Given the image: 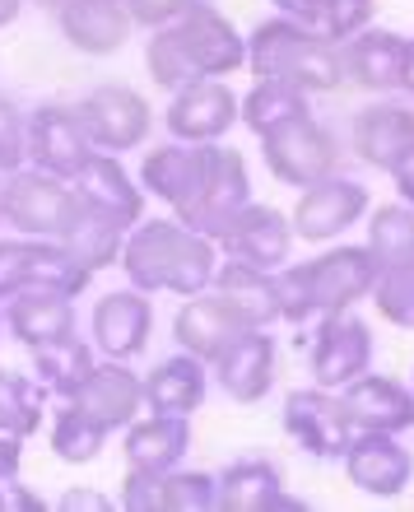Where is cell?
Returning <instances> with one entry per match:
<instances>
[{"mask_svg":"<svg viewBox=\"0 0 414 512\" xmlns=\"http://www.w3.org/2000/svg\"><path fill=\"white\" fill-rule=\"evenodd\" d=\"M145 66L154 84L177 94L196 80H219V75H233L238 66H247V38H238V28L205 0L173 24L154 28Z\"/></svg>","mask_w":414,"mask_h":512,"instance_id":"obj_1","label":"cell"},{"mask_svg":"<svg viewBox=\"0 0 414 512\" xmlns=\"http://www.w3.org/2000/svg\"><path fill=\"white\" fill-rule=\"evenodd\" d=\"M121 270L145 294H205L219 270V243L187 229L182 219H149L126 233Z\"/></svg>","mask_w":414,"mask_h":512,"instance_id":"obj_2","label":"cell"},{"mask_svg":"<svg viewBox=\"0 0 414 512\" xmlns=\"http://www.w3.org/2000/svg\"><path fill=\"white\" fill-rule=\"evenodd\" d=\"M247 66L256 80H280L298 94H331L345 84V56L340 42L321 38L317 28L294 19H266L247 38Z\"/></svg>","mask_w":414,"mask_h":512,"instance_id":"obj_3","label":"cell"},{"mask_svg":"<svg viewBox=\"0 0 414 512\" xmlns=\"http://www.w3.org/2000/svg\"><path fill=\"white\" fill-rule=\"evenodd\" d=\"M0 205L5 224H14L24 238H61L80 210V187L42 168H14L0 177Z\"/></svg>","mask_w":414,"mask_h":512,"instance_id":"obj_4","label":"cell"},{"mask_svg":"<svg viewBox=\"0 0 414 512\" xmlns=\"http://www.w3.org/2000/svg\"><path fill=\"white\" fill-rule=\"evenodd\" d=\"M247 201H252V177H247L242 154L238 149H224V145H205L201 187L191 191V201L177 210V219H182L187 229L205 233V238H219L224 224L238 215Z\"/></svg>","mask_w":414,"mask_h":512,"instance_id":"obj_5","label":"cell"},{"mask_svg":"<svg viewBox=\"0 0 414 512\" xmlns=\"http://www.w3.org/2000/svg\"><path fill=\"white\" fill-rule=\"evenodd\" d=\"M261 154H266V168L280 177L284 187H312V182H321V177H331L340 168L335 135L312 112L261 135Z\"/></svg>","mask_w":414,"mask_h":512,"instance_id":"obj_6","label":"cell"},{"mask_svg":"<svg viewBox=\"0 0 414 512\" xmlns=\"http://www.w3.org/2000/svg\"><path fill=\"white\" fill-rule=\"evenodd\" d=\"M84 135L94 140V149L117 154V149H135L149 135V103L126 84H98L75 103Z\"/></svg>","mask_w":414,"mask_h":512,"instance_id":"obj_7","label":"cell"},{"mask_svg":"<svg viewBox=\"0 0 414 512\" xmlns=\"http://www.w3.org/2000/svg\"><path fill=\"white\" fill-rule=\"evenodd\" d=\"M94 154L98 149H94V140L84 135L75 108L42 103V108L28 112V159H33V168L75 182V177L84 173V163L94 159Z\"/></svg>","mask_w":414,"mask_h":512,"instance_id":"obj_8","label":"cell"},{"mask_svg":"<svg viewBox=\"0 0 414 512\" xmlns=\"http://www.w3.org/2000/svg\"><path fill=\"white\" fill-rule=\"evenodd\" d=\"M294 219H284L280 210H270V205H256L247 201L238 215L224 224V233L214 238L219 252L228 261H247V266H261V270H280L294 252Z\"/></svg>","mask_w":414,"mask_h":512,"instance_id":"obj_9","label":"cell"},{"mask_svg":"<svg viewBox=\"0 0 414 512\" xmlns=\"http://www.w3.org/2000/svg\"><path fill=\"white\" fill-rule=\"evenodd\" d=\"M303 270H308L317 317L349 312L354 303L373 298L377 275H382L368 247H331V252H321L317 261H303Z\"/></svg>","mask_w":414,"mask_h":512,"instance_id":"obj_10","label":"cell"},{"mask_svg":"<svg viewBox=\"0 0 414 512\" xmlns=\"http://www.w3.org/2000/svg\"><path fill=\"white\" fill-rule=\"evenodd\" d=\"M284 433L321 461L345 457L349 438H354L345 410H340V396L326 387H298L284 396Z\"/></svg>","mask_w":414,"mask_h":512,"instance_id":"obj_11","label":"cell"},{"mask_svg":"<svg viewBox=\"0 0 414 512\" xmlns=\"http://www.w3.org/2000/svg\"><path fill=\"white\" fill-rule=\"evenodd\" d=\"M242 98L228 89L224 80H196L173 94L168 108V135L182 145H214L238 126Z\"/></svg>","mask_w":414,"mask_h":512,"instance_id":"obj_12","label":"cell"},{"mask_svg":"<svg viewBox=\"0 0 414 512\" xmlns=\"http://www.w3.org/2000/svg\"><path fill=\"white\" fill-rule=\"evenodd\" d=\"M363 210H368V187L354 182V177H321L312 187H303L294 205V233L298 238H308V243H326L335 233H345L349 224H359Z\"/></svg>","mask_w":414,"mask_h":512,"instance_id":"obj_13","label":"cell"},{"mask_svg":"<svg viewBox=\"0 0 414 512\" xmlns=\"http://www.w3.org/2000/svg\"><path fill=\"white\" fill-rule=\"evenodd\" d=\"M368 364H373V331L349 312L321 317V331L312 340V378H317V387L340 391L345 382L363 378Z\"/></svg>","mask_w":414,"mask_h":512,"instance_id":"obj_14","label":"cell"},{"mask_svg":"<svg viewBox=\"0 0 414 512\" xmlns=\"http://www.w3.org/2000/svg\"><path fill=\"white\" fill-rule=\"evenodd\" d=\"M247 331H252V322H247L219 289H214V294L210 289H205V294H191L173 322L177 345L187 354H196L201 364H214V359H219L233 340L247 336Z\"/></svg>","mask_w":414,"mask_h":512,"instance_id":"obj_15","label":"cell"},{"mask_svg":"<svg viewBox=\"0 0 414 512\" xmlns=\"http://www.w3.org/2000/svg\"><path fill=\"white\" fill-rule=\"evenodd\" d=\"M335 396H340V410H345L354 433H405V429H414V391L401 387L396 378L363 373V378L345 382Z\"/></svg>","mask_w":414,"mask_h":512,"instance_id":"obj_16","label":"cell"},{"mask_svg":"<svg viewBox=\"0 0 414 512\" xmlns=\"http://www.w3.org/2000/svg\"><path fill=\"white\" fill-rule=\"evenodd\" d=\"M340 461H345L349 485H359L363 494H377V499H396L414 480V457L410 447L396 443V433H354Z\"/></svg>","mask_w":414,"mask_h":512,"instance_id":"obj_17","label":"cell"},{"mask_svg":"<svg viewBox=\"0 0 414 512\" xmlns=\"http://www.w3.org/2000/svg\"><path fill=\"white\" fill-rule=\"evenodd\" d=\"M94 350L107 359H135V354L149 345V331H154V308H149L145 289H112V294L98 298L94 308Z\"/></svg>","mask_w":414,"mask_h":512,"instance_id":"obj_18","label":"cell"},{"mask_svg":"<svg viewBox=\"0 0 414 512\" xmlns=\"http://www.w3.org/2000/svg\"><path fill=\"white\" fill-rule=\"evenodd\" d=\"M214 382L228 401L256 405L266 401L275 387V340L266 336V326H252L242 340H233L219 359H214Z\"/></svg>","mask_w":414,"mask_h":512,"instance_id":"obj_19","label":"cell"},{"mask_svg":"<svg viewBox=\"0 0 414 512\" xmlns=\"http://www.w3.org/2000/svg\"><path fill=\"white\" fill-rule=\"evenodd\" d=\"M70 401L107 433L126 429V424H135V410L145 405V378H135L126 359H107V364H94V373L84 378V387Z\"/></svg>","mask_w":414,"mask_h":512,"instance_id":"obj_20","label":"cell"},{"mask_svg":"<svg viewBox=\"0 0 414 512\" xmlns=\"http://www.w3.org/2000/svg\"><path fill=\"white\" fill-rule=\"evenodd\" d=\"M56 19H61L66 42L84 56H112L117 47H126L135 28L126 14V0H70Z\"/></svg>","mask_w":414,"mask_h":512,"instance_id":"obj_21","label":"cell"},{"mask_svg":"<svg viewBox=\"0 0 414 512\" xmlns=\"http://www.w3.org/2000/svg\"><path fill=\"white\" fill-rule=\"evenodd\" d=\"M414 145V108L405 103H373L354 122V154L377 173H391V163Z\"/></svg>","mask_w":414,"mask_h":512,"instance_id":"obj_22","label":"cell"},{"mask_svg":"<svg viewBox=\"0 0 414 512\" xmlns=\"http://www.w3.org/2000/svg\"><path fill=\"white\" fill-rule=\"evenodd\" d=\"M219 508L233 512H275V508H298L289 499L284 475L275 471V461L266 457H242L219 471Z\"/></svg>","mask_w":414,"mask_h":512,"instance_id":"obj_23","label":"cell"},{"mask_svg":"<svg viewBox=\"0 0 414 512\" xmlns=\"http://www.w3.org/2000/svg\"><path fill=\"white\" fill-rule=\"evenodd\" d=\"M126 466L135 471H177L191 447V415H149L126 424Z\"/></svg>","mask_w":414,"mask_h":512,"instance_id":"obj_24","label":"cell"},{"mask_svg":"<svg viewBox=\"0 0 414 512\" xmlns=\"http://www.w3.org/2000/svg\"><path fill=\"white\" fill-rule=\"evenodd\" d=\"M5 326H10V336H19V345H28V350H33V345H47V340H61L75 331V298L24 284V289L10 298V308H5Z\"/></svg>","mask_w":414,"mask_h":512,"instance_id":"obj_25","label":"cell"},{"mask_svg":"<svg viewBox=\"0 0 414 512\" xmlns=\"http://www.w3.org/2000/svg\"><path fill=\"white\" fill-rule=\"evenodd\" d=\"M345 56V80L363 84V89H401V61H405V38L387 33V28H363L349 42H340Z\"/></svg>","mask_w":414,"mask_h":512,"instance_id":"obj_26","label":"cell"},{"mask_svg":"<svg viewBox=\"0 0 414 512\" xmlns=\"http://www.w3.org/2000/svg\"><path fill=\"white\" fill-rule=\"evenodd\" d=\"M210 289H219L252 326H270L284 317L280 270H261V266H247V261H224V266L214 270Z\"/></svg>","mask_w":414,"mask_h":512,"instance_id":"obj_27","label":"cell"},{"mask_svg":"<svg viewBox=\"0 0 414 512\" xmlns=\"http://www.w3.org/2000/svg\"><path fill=\"white\" fill-rule=\"evenodd\" d=\"M210 364H201L196 354H168L163 364H154V373L145 378V405L154 415H191L201 410L205 391H210Z\"/></svg>","mask_w":414,"mask_h":512,"instance_id":"obj_28","label":"cell"},{"mask_svg":"<svg viewBox=\"0 0 414 512\" xmlns=\"http://www.w3.org/2000/svg\"><path fill=\"white\" fill-rule=\"evenodd\" d=\"M126 233H131L126 219L112 215V210H103V205H94L89 196H80V210H75V219H70V229L61 233V243L80 256V266L103 270V266H112V261H121Z\"/></svg>","mask_w":414,"mask_h":512,"instance_id":"obj_29","label":"cell"},{"mask_svg":"<svg viewBox=\"0 0 414 512\" xmlns=\"http://www.w3.org/2000/svg\"><path fill=\"white\" fill-rule=\"evenodd\" d=\"M205 173V145H182V140H168L163 149H154L140 168V187H149V196L168 201L173 210L191 201V191L201 187Z\"/></svg>","mask_w":414,"mask_h":512,"instance_id":"obj_30","label":"cell"},{"mask_svg":"<svg viewBox=\"0 0 414 512\" xmlns=\"http://www.w3.org/2000/svg\"><path fill=\"white\" fill-rule=\"evenodd\" d=\"M75 187H80V196H89L94 205L121 215L131 229L140 224V215H145V191L135 187V177L117 163V154H103V149H98L94 159L84 163V173L75 177Z\"/></svg>","mask_w":414,"mask_h":512,"instance_id":"obj_31","label":"cell"},{"mask_svg":"<svg viewBox=\"0 0 414 512\" xmlns=\"http://www.w3.org/2000/svg\"><path fill=\"white\" fill-rule=\"evenodd\" d=\"M94 340H80L75 331L61 340H47V345H33V373L47 391H56L61 401H70L75 391L84 387V378L94 373Z\"/></svg>","mask_w":414,"mask_h":512,"instance_id":"obj_32","label":"cell"},{"mask_svg":"<svg viewBox=\"0 0 414 512\" xmlns=\"http://www.w3.org/2000/svg\"><path fill=\"white\" fill-rule=\"evenodd\" d=\"M94 280V270L80 266V256L70 252L61 238H28V284L52 289V294L80 298Z\"/></svg>","mask_w":414,"mask_h":512,"instance_id":"obj_33","label":"cell"},{"mask_svg":"<svg viewBox=\"0 0 414 512\" xmlns=\"http://www.w3.org/2000/svg\"><path fill=\"white\" fill-rule=\"evenodd\" d=\"M368 252L377 270H396L414 261V205H382L368 224Z\"/></svg>","mask_w":414,"mask_h":512,"instance_id":"obj_34","label":"cell"},{"mask_svg":"<svg viewBox=\"0 0 414 512\" xmlns=\"http://www.w3.org/2000/svg\"><path fill=\"white\" fill-rule=\"evenodd\" d=\"M303 112H312L308 94H298V89H289V84H280V80H256L252 94L242 98L238 122H247V131L266 135V131H275V126L303 117Z\"/></svg>","mask_w":414,"mask_h":512,"instance_id":"obj_35","label":"cell"},{"mask_svg":"<svg viewBox=\"0 0 414 512\" xmlns=\"http://www.w3.org/2000/svg\"><path fill=\"white\" fill-rule=\"evenodd\" d=\"M42 405H47V387L42 382H28L24 373L0 368V433L33 438L42 424Z\"/></svg>","mask_w":414,"mask_h":512,"instance_id":"obj_36","label":"cell"},{"mask_svg":"<svg viewBox=\"0 0 414 512\" xmlns=\"http://www.w3.org/2000/svg\"><path fill=\"white\" fill-rule=\"evenodd\" d=\"M107 443V429L94 424V419L84 415L75 401H66V410H56V424H52V452L70 466H84V461H94Z\"/></svg>","mask_w":414,"mask_h":512,"instance_id":"obj_37","label":"cell"},{"mask_svg":"<svg viewBox=\"0 0 414 512\" xmlns=\"http://www.w3.org/2000/svg\"><path fill=\"white\" fill-rule=\"evenodd\" d=\"M373 303L387 322L414 331V261L410 266H396V270H382V275H377Z\"/></svg>","mask_w":414,"mask_h":512,"instance_id":"obj_38","label":"cell"},{"mask_svg":"<svg viewBox=\"0 0 414 512\" xmlns=\"http://www.w3.org/2000/svg\"><path fill=\"white\" fill-rule=\"evenodd\" d=\"M373 14H377V0H321L312 28L331 42H349L354 33H363L373 24Z\"/></svg>","mask_w":414,"mask_h":512,"instance_id":"obj_39","label":"cell"},{"mask_svg":"<svg viewBox=\"0 0 414 512\" xmlns=\"http://www.w3.org/2000/svg\"><path fill=\"white\" fill-rule=\"evenodd\" d=\"M219 508V475L168 471V512H210Z\"/></svg>","mask_w":414,"mask_h":512,"instance_id":"obj_40","label":"cell"},{"mask_svg":"<svg viewBox=\"0 0 414 512\" xmlns=\"http://www.w3.org/2000/svg\"><path fill=\"white\" fill-rule=\"evenodd\" d=\"M121 508L126 512H168V471H126L121 485Z\"/></svg>","mask_w":414,"mask_h":512,"instance_id":"obj_41","label":"cell"},{"mask_svg":"<svg viewBox=\"0 0 414 512\" xmlns=\"http://www.w3.org/2000/svg\"><path fill=\"white\" fill-rule=\"evenodd\" d=\"M280 298H284V322L303 326L317 317V303H312V284H308L303 261H298V266H280Z\"/></svg>","mask_w":414,"mask_h":512,"instance_id":"obj_42","label":"cell"},{"mask_svg":"<svg viewBox=\"0 0 414 512\" xmlns=\"http://www.w3.org/2000/svg\"><path fill=\"white\" fill-rule=\"evenodd\" d=\"M24 154H28V122L19 117L10 98H0V177L24 168Z\"/></svg>","mask_w":414,"mask_h":512,"instance_id":"obj_43","label":"cell"},{"mask_svg":"<svg viewBox=\"0 0 414 512\" xmlns=\"http://www.w3.org/2000/svg\"><path fill=\"white\" fill-rule=\"evenodd\" d=\"M196 5H205V0H126V14L140 28H163L173 19H182L187 10H196Z\"/></svg>","mask_w":414,"mask_h":512,"instance_id":"obj_44","label":"cell"},{"mask_svg":"<svg viewBox=\"0 0 414 512\" xmlns=\"http://www.w3.org/2000/svg\"><path fill=\"white\" fill-rule=\"evenodd\" d=\"M28 284V238H0V298H14Z\"/></svg>","mask_w":414,"mask_h":512,"instance_id":"obj_45","label":"cell"},{"mask_svg":"<svg viewBox=\"0 0 414 512\" xmlns=\"http://www.w3.org/2000/svg\"><path fill=\"white\" fill-rule=\"evenodd\" d=\"M19 471H24V438L0 433V485H14Z\"/></svg>","mask_w":414,"mask_h":512,"instance_id":"obj_46","label":"cell"},{"mask_svg":"<svg viewBox=\"0 0 414 512\" xmlns=\"http://www.w3.org/2000/svg\"><path fill=\"white\" fill-rule=\"evenodd\" d=\"M391 177H396V191H401V201L414 205V145L405 149L396 163H391Z\"/></svg>","mask_w":414,"mask_h":512,"instance_id":"obj_47","label":"cell"},{"mask_svg":"<svg viewBox=\"0 0 414 512\" xmlns=\"http://www.w3.org/2000/svg\"><path fill=\"white\" fill-rule=\"evenodd\" d=\"M317 5L321 0H275V10L284 14V19H294V24H317Z\"/></svg>","mask_w":414,"mask_h":512,"instance_id":"obj_48","label":"cell"},{"mask_svg":"<svg viewBox=\"0 0 414 512\" xmlns=\"http://www.w3.org/2000/svg\"><path fill=\"white\" fill-rule=\"evenodd\" d=\"M56 508H84V512H107V499L103 494H94V489H70V494H61V503Z\"/></svg>","mask_w":414,"mask_h":512,"instance_id":"obj_49","label":"cell"},{"mask_svg":"<svg viewBox=\"0 0 414 512\" xmlns=\"http://www.w3.org/2000/svg\"><path fill=\"white\" fill-rule=\"evenodd\" d=\"M10 508H19V512H38V508H47V499H38V494H33V489H24L19 485V480H14V494H10Z\"/></svg>","mask_w":414,"mask_h":512,"instance_id":"obj_50","label":"cell"},{"mask_svg":"<svg viewBox=\"0 0 414 512\" xmlns=\"http://www.w3.org/2000/svg\"><path fill=\"white\" fill-rule=\"evenodd\" d=\"M401 89L414 94V38H405V61H401Z\"/></svg>","mask_w":414,"mask_h":512,"instance_id":"obj_51","label":"cell"},{"mask_svg":"<svg viewBox=\"0 0 414 512\" xmlns=\"http://www.w3.org/2000/svg\"><path fill=\"white\" fill-rule=\"evenodd\" d=\"M19 10H24V0H0V28H10L19 19Z\"/></svg>","mask_w":414,"mask_h":512,"instance_id":"obj_52","label":"cell"},{"mask_svg":"<svg viewBox=\"0 0 414 512\" xmlns=\"http://www.w3.org/2000/svg\"><path fill=\"white\" fill-rule=\"evenodd\" d=\"M33 5H42V10H52V14H61L70 5V0H33Z\"/></svg>","mask_w":414,"mask_h":512,"instance_id":"obj_53","label":"cell"},{"mask_svg":"<svg viewBox=\"0 0 414 512\" xmlns=\"http://www.w3.org/2000/svg\"><path fill=\"white\" fill-rule=\"evenodd\" d=\"M0 508H10V499H5V494H0Z\"/></svg>","mask_w":414,"mask_h":512,"instance_id":"obj_54","label":"cell"},{"mask_svg":"<svg viewBox=\"0 0 414 512\" xmlns=\"http://www.w3.org/2000/svg\"><path fill=\"white\" fill-rule=\"evenodd\" d=\"M0 224H5V205H0Z\"/></svg>","mask_w":414,"mask_h":512,"instance_id":"obj_55","label":"cell"}]
</instances>
